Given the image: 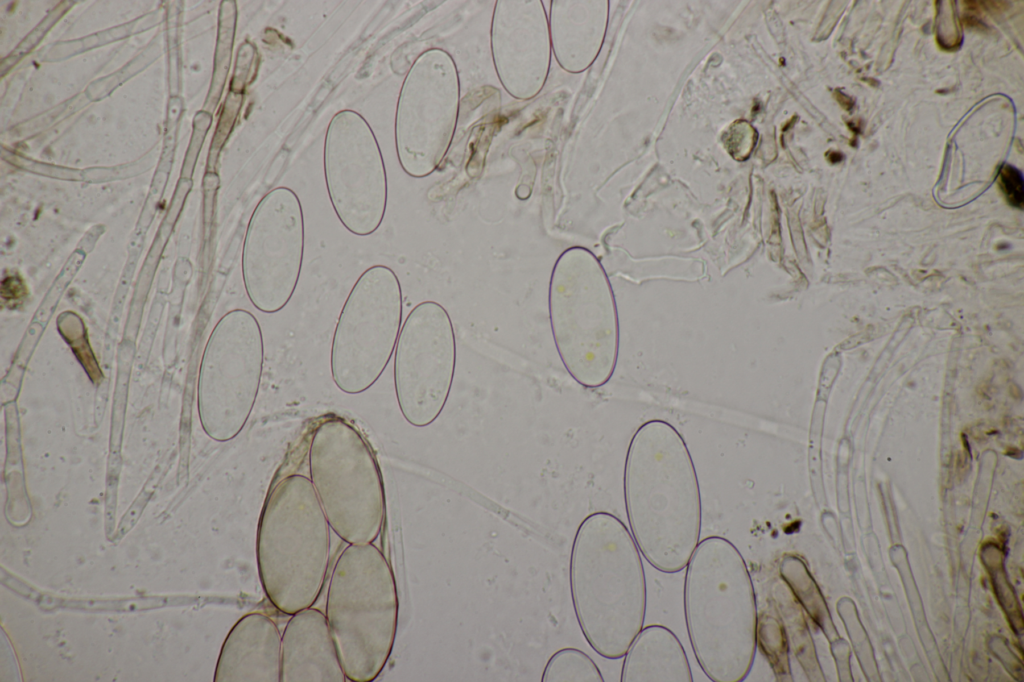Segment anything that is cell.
Returning a JSON list of instances; mask_svg holds the SVG:
<instances>
[{"label":"cell","instance_id":"cell-6","mask_svg":"<svg viewBox=\"0 0 1024 682\" xmlns=\"http://www.w3.org/2000/svg\"><path fill=\"white\" fill-rule=\"evenodd\" d=\"M548 313L558 356L568 374L585 388L606 384L618 353V320L604 271L591 251L565 249L548 285Z\"/></svg>","mask_w":1024,"mask_h":682},{"label":"cell","instance_id":"cell-19","mask_svg":"<svg viewBox=\"0 0 1024 682\" xmlns=\"http://www.w3.org/2000/svg\"><path fill=\"white\" fill-rule=\"evenodd\" d=\"M997 182L1006 201L1013 207L1022 209L1024 204V183L1021 172L1009 164L1000 167Z\"/></svg>","mask_w":1024,"mask_h":682},{"label":"cell","instance_id":"cell-3","mask_svg":"<svg viewBox=\"0 0 1024 682\" xmlns=\"http://www.w3.org/2000/svg\"><path fill=\"white\" fill-rule=\"evenodd\" d=\"M684 614L706 676L743 681L757 648V608L746 562L729 540L711 536L697 545L686 566Z\"/></svg>","mask_w":1024,"mask_h":682},{"label":"cell","instance_id":"cell-2","mask_svg":"<svg viewBox=\"0 0 1024 682\" xmlns=\"http://www.w3.org/2000/svg\"><path fill=\"white\" fill-rule=\"evenodd\" d=\"M570 590L580 629L600 656L624 657L643 628L646 579L626 525L598 511L579 525L570 558Z\"/></svg>","mask_w":1024,"mask_h":682},{"label":"cell","instance_id":"cell-18","mask_svg":"<svg viewBox=\"0 0 1024 682\" xmlns=\"http://www.w3.org/2000/svg\"><path fill=\"white\" fill-rule=\"evenodd\" d=\"M756 140V130L743 120L733 123L724 135L727 150L737 160H744L750 155Z\"/></svg>","mask_w":1024,"mask_h":682},{"label":"cell","instance_id":"cell-7","mask_svg":"<svg viewBox=\"0 0 1024 682\" xmlns=\"http://www.w3.org/2000/svg\"><path fill=\"white\" fill-rule=\"evenodd\" d=\"M310 480L330 528L348 544L373 543L386 513L380 469L362 434L340 417L321 421L308 452Z\"/></svg>","mask_w":1024,"mask_h":682},{"label":"cell","instance_id":"cell-4","mask_svg":"<svg viewBox=\"0 0 1024 682\" xmlns=\"http://www.w3.org/2000/svg\"><path fill=\"white\" fill-rule=\"evenodd\" d=\"M260 582L270 603L293 615L312 607L330 560V526L309 478L291 474L270 491L256 536Z\"/></svg>","mask_w":1024,"mask_h":682},{"label":"cell","instance_id":"cell-14","mask_svg":"<svg viewBox=\"0 0 1024 682\" xmlns=\"http://www.w3.org/2000/svg\"><path fill=\"white\" fill-rule=\"evenodd\" d=\"M324 613L309 607L291 615L281 635L280 682H345Z\"/></svg>","mask_w":1024,"mask_h":682},{"label":"cell","instance_id":"cell-8","mask_svg":"<svg viewBox=\"0 0 1024 682\" xmlns=\"http://www.w3.org/2000/svg\"><path fill=\"white\" fill-rule=\"evenodd\" d=\"M402 309L400 281L390 267L373 265L359 276L332 340L330 367L338 389L359 394L379 379L398 340Z\"/></svg>","mask_w":1024,"mask_h":682},{"label":"cell","instance_id":"cell-1","mask_svg":"<svg viewBox=\"0 0 1024 682\" xmlns=\"http://www.w3.org/2000/svg\"><path fill=\"white\" fill-rule=\"evenodd\" d=\"M623 491L634 541L664 573L683 570L701 531V494L687 444L669 422L651 419L634 432L626 453Z\"/></svg>","mask_w":1024,"mask_h":682},{"label":"cell","instance_id":"cell-15","mask_svg":"<svg viewBox=\"0 0 1024 682\" xmlns=\"http://www.w3.org/2000/svg\"><path fill=\"white\" fill-rule=\"evenodd\" d=\"M622 682H692L686 652L667 627L649 625L640 630L627 652Z\"/></svg>","mask_w":1024,"mask_h":682},{"label":"cell","instance_id":"cell-20","mask_svg":"<svg viewBox=\"0 0 1024 682\" xmlns=\"http://www.w3.org/2000/svg\"><path fill=\"white\" fill-rule=\"evenodd\" d=\"M3 282L5 283L2 284L3 299L7 300L8 303L22 299V297L24 296L25 289L21 280H19L15 276H12L8 277Z\"/></svg>","mask_w":1024,"mask_h":682},{"label":"cell","instance_id":"cell-22","mask_svg":"<svg viewBox=\"0 0 1024 682\" xmlns=\"http://www.w3.org/2000/svg\"><path fill=\"white\" fill-rule=\"evenodd\" d=\"M842 154L839 152L831 151L828 155V160L831 163H838L842 160Z\"/></svg>","mask_w":1024,"mask_h":682},{"label":"cell","instance_id":"cell-9","mask_svg":"<svg viewBox=\"0 0 1024 682\" xmlns=\"http://www.w3.org/2000/svg\"><path fill=\"white\" fill-rule=\"evenodd\" d=\"M456 356L447 310L436 301L417 304L400 330L394 357L396 398L410 425L426 427L442 413L454 380Z\"/></svg>","mask_w":1024,"mask_h":682},{"label":"cell","instance_id":"cell-21","mask_svg":"<svg viewBox=\"0 0 1024 682\" xmlns=\"http://www.w3.org/2000/svg\"><path fill=\"white\" fill-rule=\"evenodd\" d=\"M834 98L836 99L838 104L846 111L851 110L855 105L854 100L847 94L840 91L839 89H836L834 91Z\"/></svg>","mask_w":1024,"mask_h":682},{"label":"cell","instance_id":"cell-11","mask_svg":"<svg viewBox=\"0 0 1024 682\" xmlns=\"http://www.w3.org/2000/svg\"><path fill=\"white\" fill-rule=\"evenodd\" d=\"M323 161L328 195L340 222L354 235L373 234L385 215L387 176L375 135L360 114L344 110L332 118Z\"/></svg>","mask_w":1024,"mask_h":682},{"label":"cell","instance_id":"cell-10","mask_svg":"<svg viewBox=\"0 0 1024 682\" xmlns=\"http://www.w3.org/2000/svg\"><path fill=\"white\" fill-rule=\"evenodd\" d=\"M304 239L296 193L287 187L268 192L252 213L242 251L244 287L257 310L276 313L292 298L302 269Z\"/></svg>","mask_w":1024,"mask_h":682},{"label":"cell","instance_id":"cell-16","mask_svg":"<svg viewBox=\"0 0 1024 682\" xmlns=\"http://www.w3.org/2000/svg\"><path fill=\"white\" fill-rule=\"evenodd\" d=\"M542 681L603 682L604 678L598 666L586 653L576 648H563L548 660Z\"/></svg>","mask_w":1024,"mask_h":682},{"label":"cell","instance_id":"cell-13","mask_svg":"<svg viewBox=\"0 0 1024 682\" xmlns=\"http://www.w3.org/2000/svg\"><path fill=\"white\" fill-rule=\"evenodd\" d=\"M281 634L260 612L241 617L228 633L217 661L216 682H280Z\"/></svg>","mask_w":1024,"mask_h":682},{"label":"cell","instance_id":"cell-5","mask_svg":"<svg viewBox=\"0 0 1024 682\" xmlns=\"http://www.w3.org/2000/svg\"><path fill=\"white\" fill-rule=\"evenodd\" d=\"M398 594L387 559L373 543L348 544L328 585L325 616L346 678L371 682L384 669L398 623Z\"/></svg>","mask_w":1024,"mask_h":682},{"label":"cell","instance_id":"cell-12","mask_svg":"<svg viewBox=\"0 0 1024 682\" xmlns=\"http://www.w3.org/2000/svg\"><path fill=\"white\" fill-rule=\"evenodd\" d=\"M264 344L256 317L244 309L226 314L208 352L205 414L218 440L235 437L254 407L263 370Z\"/></svg>","mask_w":1024,"mask_h":682},{"label":"cell","instance_id":"cell-17","mask_svg":"<svg viewBox=\"0 0 1024 682\" xmlns=\"http://www.w3.org/2000/svg\"><path fill=\"white\" fill-rule=\"evenodd\" d=\"M59 330L69 343L78 360L90 378L96 383L102 374L88 344L81 320L73 313L63 314L59 319Z\"/></svg>","mask_w":1024,"mask_h":682}]
</instances>
